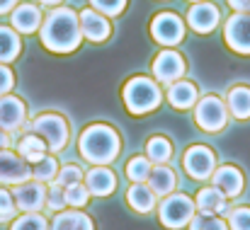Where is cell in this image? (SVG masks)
<instances>
[{
    "label": "cell",
    "mask_w": 250,
    "mask_h": 230,
    "mask_svg": "<svg viewBox=\"0 0 250 230\" xmlns=\"http://www.w3.org/2000/svg\"><path fill=\"white\" fill-rule=\"evenodd\" d=\"M126 201L139 213H151L156 209V194L151 192V187L146 182H134L126 192Z\"/></svg>",
    "instance_id": "cell-23"
},
{
    "label": "cell",
    "mask_w": 250,
    "mask_h": 230,
    "mask_svg": "<svg viewBox=\"0 0 250 230\" xmlns=\"http://www.w3.org/2000/svg\"><path fill=\"white\" fill-rule=\"evenodd\" d=\"M78 19H81V34H83L85 39H90V41H104V39L112 34L109 19H107L102 12L92 10V7L83 10V12L78 15Z\"/></svg>",
    "instance_id": "cell-16"
},
{
    "label": "cell",
    "mask_w": 250,
    "mask_h": 230,
    "mask_svg": "<svg viewBox=\"0 0 250 230\" xmlns=\"http://www.w3.org/2000/svg\"><path fill=\"white\" fill-rule=\"evenodd\" d=\"M22 41L10 27H0V63H10L20 56Z\"/></svg>",
    "instance_id": "cell-26"
},
{
    "label": "cell",
    "mask_w": 250,
    "mask_h": 230,
    "mask_svg": "<svg viewBox=\"0 0 250 230\" xmlns=\"http://www.w3.org/2000/svg\"><path fill=\"white\" fill-rule=\"evenodd\" d=\"M194 213H197L194 201L185 194H167L158 206L161 226L167 230H182L185 226H189Z\"/></svg>",
    "instance_id": "cell-5"
},
{
    "label": "cell",
    "mask_w": 250,
    "mask_h": 230,
    "mask_svg": "<svg viewBox=\"0 0 250 230\" xmlns=\"http://www.w3.org/2000/svg\"><path fill=\"white\" fill-rule=\"evenodd\" d=\"M146 157L156 165H166L167 160L172 157V143L167 141L166 136H153L146 143Z\"/></svg>",
    "instance_id": "cell-27"
},
{
    "label": "cell",
    "mask_w": 250,
    "mask_h": 230,
    "mask_svg": "<svg viewBox=\"0 0 250 230\" xmlns=\"http://www.w3.org/2000/svg\"><path fill=\"white\" fill-rule=\"evenodd\" d=\"M83 177H85V172L78 167V165H63L61 170H59V174H56V184L59 187H71V184H78V182H83Z\"/></svg>",
    "instance_id": "cell-33"
},
{
    "label": "cell",
    "mask_w": 250,
    "mask_h": 230,
    "mask_svg": "<svg viewBox=\"0 0 250 230\" xmlns=\"http://www.w3.org/2000/svg\"><path fill=\"white\" fill-rule=\"evenodd\" d=\"M229 112L236 119H250V87L236 85L229 92Z\"/></svg>",
    "instance_id": "cell-25"
},
{
    "label": "cell",
    "mask_w": 250,
    "mask_h": 230,
    "mask_svg": "<svg viewBox=\"0 0 250 230\" xmlns=\"http://www.w3.org/2000/svg\"><path fill=\"white\" fill-rule=\"evenodd\" d=\"M92 7L107 17H117L124 7H126V0H90Z\"/></svg>",
    "instance_id": "cell-36"
},
{
    "label": "cell",
    "mask_w": 250,
    "mask_h": 230,
    "mask_svg": "<svg viewBox=\"0 0 250 230\" xmlns=\"http://www.w3.org/2000/svg\"><path fill=\"white\" fill-rule=\"evenodd\" d=\"M194 121L207 134L224 131V126L229 124V107L224 104L221 97L207 95V97L197 99V104H194Z\"/></svg>",
    "instance_id": "cell-6"
},
{
    "label": "cell",
    "mask_w": 250,
    "mask_h": 230,
    "mask_svg": "<svg viewBox=\"0 0 250 230\" xmlns=\"http://www.w3.org/2000/svg\"><path fill=\"white\" fill-rule=\"evenodd\" d=\"M63 192H66V206H71V209H83L85 204H87V199H90V192L85 189L83 182L71 184Z\"/></svg>",
    "instance_id": "cell-32"
},
{
    "label": "cell",
    "mask_w": 250,
    "mask_h": 230,
    "mask_svg": "<svg viewBox=\"0 0 250 230\" xmlns=\"http://www.w3.org/2000/svg\"><path fill=\"white\" fill-rule=\"evenodd\" d=\"M153 76L163 85H170V82L180 80V77L185 76V61H182V56L175 54V51H170V49L161 51L156 56V61H153Z\"/></svg>",
    "instance_id": "cell-14"
},
{
    "label": "cell",
    "mask_w": 250,
    "mask_h": 230,
    "mask_svg": "<svg viewBox=\"0 0 250 230\" xmlns=\"http://www.w3.org/2000/svg\"><path fill=\"white\" fill-rule=\"evenodd\" d=\"M83 184L92 196H109L117 189V177H114V172L109 167L97 165L83 177Z\"/></svg>",
    "instance_id": "cell-17"
},
{
    "label": "cell",
    "mask_w": 250,
    "mask_h": 230,
    "mask_svg": "<svg viewBox=\"0 0 250 230\" xmlns=\"http://www.w3.org/2000/svg\"><path fill=\"white\" fill-rule=\"evenodd\" d=\"M224 39L236 54L250 56V12H236L226 19Z\"/></svg>",
    "instance_id": "cell-7"
},
{
    "label": "cell",
    "mask_w": 250,
    "mask_h": 230,
    "mask_svg": "<svg viewBox=\"0 0 250 230\" xmlns=\"http://www.w3.org/2000/svg\"><path fill=\"white\" fill-rule=\"evenodd\" d=\"M46 151H49L46 143H44L37 134H27V136H22V138L17 141V153L22 155L29 165L44 160V157H46Z\"/></svg>",
    "instance_id": "cell-24"
},
{
    "label": "cell",
    "mask_w": 250,
    "mask_h": 230,
    "mask_svg": "<svg viewBox=\"0 0 250 230\" xmlns=\"http://www.w3.org/2000/svg\"><path fill=\"white\" fill-rule=\"evenodd\" d=\"M12 85H15V76H12V71H10L7 66H2V63H0V97H2V95H7V92L12 90Z\"/></svg>",
    "instance_id": "cell-38"
},
{
    "label": "cell",
    "mask_w": 250,
    "mask_h": 230,
    "mask_svg": "<svg viewBox=\"0 0 250 230\" xmlns=\"http://www.w3.org/2000/svg\"><path fill=\"white\" fill-rule=\"evenodd\" d=\"M29 129H32V134H37L46 143V148L51 153H61L68 143V121L61 114H54V112L39 114L29 124Z\"/></svg>",
    "instance_id": "cell-4"
},
{
    "label": "cell",
    "mask_w": 250,
    "mask_h": 230,
    "mask_svg": "<svg viewBox=\"0 0 250 230\" xmlns=\"http://www.w3.org/2000/svg\"><path fill=\"white\" fill-rule=\"evenodd\" d=\"M199 99V92H197V85L189 82V80H175L167 85V102L175 107V109H189L194 107Z\"/></svg>",
    "instance_id": "cell-19"
},
{
    "label": "cell",
    "mask_w": 250,
    "mask_h": 230,
    "mask_svg": "<svg viewBox=\"0 0 250 230\" xmlns=\"http://www.w3.org/2000/svg\"><path fill=\"white\" fill-rule=\"evenodd\" d=\"M189 230H229V226L216 213H194L189 221Z\"/></svg>",
    "instance_id": "cell-30"
},
{
    "label": "cell",
    "mask_w": 250,
    "mask_h": 230,
    "mask_svg": "<svg viewBox=\"0 0 250 230\" xmlns=\"http://www.w3.org/2000/svg\"><path fill=\"white\" fill-rule=\"evenodd\" d=\"M229 5L236 12H250V0H229Z\"/></svg>",
    "instance_id": "cell-39"
},
{
    "label": "cell",
    "mask_w": 250,
    "mask_h": 230,
    "mask_svg": "<svg viewBox=\"0 0 250 230\" xmlns=\"http://www.w3.org/2000/svg\"><path fill=\"white\" fill-rule=\"evenodd\" d=\"M7 146H10V136H7V131H2V129H0V151H2V148H7Z\"/></svg>",
    "instance_id": "cell-41"
},
{
    "label": "cell",
    "mask_w": 250,
    "mask_h": 230,
    "mask_svg": "<svg viewBox=\"0 0 250 230\" xmlns=\"http://www.w3.org/2000/svg\"><path fill=\"white\" fill-rule=\"evenodd\" d=\"M151 34H153V39H156L158 44L175 46V44H180L182 37H185V24H182V19H180L175 12H161V15H156L153 22H151Z\"/></svg>",
    "instance_id": "cell-10"
},
{
    "label": "cell",
    "mask_w": 250,
    "mask_h": 230,
    "mask_svg": "<svg viewBox=\"0 0 250 230\" xmlns=\"http://www.w3.org/2000/svg\"><path fill=\"white\" fill-rule=\"evenodd\" d=\"M44 206L49 211H54V213L63 211L66 209V192H63V187H59L56 182H51V187L46 189V204Z\"/></svg>",
    "instance_id": "cell-34"
},
{
    "label": "cell",
    "mask_w": 250,
    "mask_h": 230,
    "mask_svg": "<svg viewBox=\"0 0 250 230\" xmlns=\"http://www.w3.org/2000/svg\"><path fill=\"white\" fill-rule=\"evenodd\" d=\"M194 209L199 213H216V216H226L229 213V199L216 189V187H204L197 194Z\"/></svg>",
    "instance_id": "cell-20"
},
{
    "label": "cell",
    "mask_w": 250,
    "mask_h": 230,
    "mask_svg": "<svg viewBox=\"0 0 250 230\" xmlns=\"http://www.w3.org/2000/svg\"><path fill=\"white\" fill-rule=\"evenodd\" d=\"M49 230H95V223L87 213L71 209V211H59Z\"/></svg>",
    "instance_id": "cell-21"
},
{
    "label": "cell",
    "mask_w": 250,
    "mask_h": 230,
    "mask_svg": "<svg viewBox=\"0 0 250 230\" xmlns=\"http://www.w3.org/2000/svg\"><path fill=\"white\" fill-rule=\"evenodd\" d=\"M78 151L90 165H107L117 160V155L122 151V138L112 126L92 124L81 134Z\"/></svg>",
    "instance_id": "cell-2"
},
{
    "label": "cell",
    "mask_w": 250,
    "mask_h": 230,
    "mask_svg": "<svg viewBox=\"0 0 250 230\" xmlns=\"http://www.w3.org/2000/svg\"><path fill=\"white\" fill-rule=\"evenodd\" d=\"M42 10L37 7V5H32V2H22V5H15V10H12V17H10V22H12V27L17 29V32H22V34H32V32H37L39 27H42Z\"/></svg>",
    "instance_id": "cell-18"
},
{
    "label": "cell",
    "mask_w": 250,
    "mask_h": 230,
    "mask_svg": "<svg viewBox=\"0 0 250 230\" xmlns=\"http://www.w3.org/2000/svg\"><path fill=\"white\" fill-rule=\"evenodd\" d=\"M27 179H32V167H29V162L20 153L15 155L12 151L2 148V151H0V184H12V187H17V184H22V182H27Z\"/></svg>",
    "instance_id": "cell-11"
},
{
    "label": "cell",
    "mask_w": 250,
    "mask_h": 230,
    "mask_svg": "<svg viewBox=\"0 0 250 230\" xmlns=\"http://www.w3.org/2000/svg\"><path fill=\"white\" fill-rule=\"evenodd\" d=\"M39 37H42V44L54 51V54H71L81 46V19L78 15L71 10V7H56L51 10L44 19H42V27H39Z\"/></svg>",
    "instance_id": "cell-1"
},
{
    "label": "cell",
    "mask_w": 250,
    "mask_h": 230,
    "mask_svg": "<svg viewBox=\"0 0 250 230\" xmlns=\"http://www.w3.org/2000/svg\"><path fill=\"white\" fill-rule=\"evenodd\" d=\"M10 230H49V221L42 213H24V216L15 218Z\"/></svg>",
    "instance_id": "cell-31"
},
{
    "label": "cell",
    "mask_w": 250,
    "mask_h": 230,
    "mask_svg": "<svg viewBox=\"0 0 250 230\" xmlns=\"http://www.w3.org/2000/svg\"><path fill=\"white\" fill-rule=\"evenodd\" d=\"M219 19H221L219 7H216L214 2H207V0L194 2V5L189 7V12H187V22H189V27H192L194 32H199V34H209V32H214V29L219 27Z\"/></svg>",
    "instance_id": "cell-12"
},
{
    "label": "cell",
    "mask_w": 250,
    "mask_h": 230,
    "mask_svg": "<svg viewBox=\"0 0 250 230\" xmlns=\"http://www.w3.org/2000/svg\"><path fill=\"white\" fill-rule=\"evenodd\" d=\"M243 172L233 165H221L211 172V187H216L226 199H236L241 192H243Z\"/></svg>",
    "instance_id": "cell-13"
},
{
    "label": "cell",
    "mask_w": 250,
    "mask_h": 230,
    "mask_svg": "<svg viewBox=\"0 0 250 230\" xmlns=\"http://www.w3.org/2000/svg\"><path fill=\"white\" fill-rule=\"evenodd\" d=\"M192 2H202V0H192Z\"/></svg>",
    "instance_id": "cell-43"
},
{
    "label": "cell",
    "mask_w": 250,
    "mask_h": 230,
    "mask_svg": "<svg viewBox=\"0 0 250 230\" xmlns=\"http://www.w3.org/2000/svg\"><path fill=\"white\" fill-rule=\"evenodd\" d=\"M15 5H17V0H0V15H5V12L15 10Z\"/></svg>",
    "instance_id": "cell-40"
},
{
    "label": "cell",
    "mask_w": 250,
    "mask_h": 230,
    "mask_svg": "<svg viewBox=\"0 0 250 230\" xmlns=\"http://www.w3.org/2000/svg\"><path fill=\"white\" fill-rule=\"evenodd\" d=\"M151 160L146 155H139V157H131L126 162V177L129 182H146L148 174H151Z\"/></svg>",
    "instance_id": "cell-29"
},
{
    "label": "cell",
    "mask_w": 250,
    "mask_h": 230,
    "mask_svg": "<svg viewBox=\"0 0 250 230\" xmlns=\"http://www.w3.org/2000/svg\"><path fill=\"white\" fill-rule=\"evenodd\" d=\"M39 2H42V5H51V7H54V5H59L61 0H39Z\"/></svg>",
    "instance_id": "cell-42"
},
{
    "label": "cell",
    "mask_w": 250,
    "mask_h": 230,
    "mask_svg": "<svg viewBox=\"0 0 250 230\" xmlns=\"http://www.w3.org/2000/svg\"><path fill=\"white\" fill-rule=\"evenodd\" d=\"M24 119H27V107L20 97H12V95H2L0 97V129L2 131H17L24 126Z\"/></svg>",
    "instance_id": "cell-15"
},
{
    "label": "cell",
    "mask_w": 250,
    "mask_h": 230,
    "mask_svg": "<svg viewBox=\"0 0 250 230\" xmlns=\"http://www.w3.org/2000/svg\"><path fill=\"white\" fill-rule=\"evenodd\" d=\"M231 230H250V206H238L226 213Z\"/></svg>",
    "instance_id": "cell-35"
},
{
    "label": "cell",
    "mask_w": 250,
    "mask_h": 230,
    "mask_svg": "<svg viewBox=\"0 0 250 230\" xmlns=\"http://www.w3.org/2000/svg\"><path fill=\"white\" fill-rule=\"evenodd\" d=\"M182 167L192 179H209L211 172L216 170V155L207 146H192L185 151Z\"/></svg>",
    "instance_id": "cell-8"
},
{
    "label": "cell",
    "mask_w": 250,
    "mask_h": 230,
    "mask_svg": "<svg viewBox=\"0 0 250 230\" xmlns=\"http://www.w3.org/2000/svg\"><path fill=\"white\" fill-rule=\"evenodd\" d=\"M124 104L131 114L141 116V114H148L153 112L158 104H161V87L151 80V77L136 76L131 77L126 85H124Z\"/></svg>",
    "instance_id": "cell-3"
},
{
    "label": "cell",
    "mask_w": 250,
    "mask_h": 230,
    "mask_svg": "<svg viewBox=\"0 0 250 230\" xmlns=\"http://www.w3.org/2000/svg\"><path fill=\"white\" fill-rule=\"evenodd\" d=\"M56 174H59V162H56V157L54 155H46L44 160H39V162H34V167H32V179H37V182H54L56 179Z\"/></svg>",
    "instance_id": "cell-28"
},
{
    "label": "cell",
    "mask_w": 250,
    "mask_h": 230,
    "mask_svg": "<svg viewBox=\"0 0 250 230\" xmlns=\"http://www.w3.org/2000/svg\"><path fill=\"white\" fill-rule=\"evenodd\" d=\"M15 211H17V206H15L12 192L0 189V223H5V221L15 218Z\"/></svg>",
    "instance_id": "cell-37"
},
{
    "label": "cell",
    "mask_w": 250,
    "mask_h": 230,
    "mask_svg": "<svg viewBox=\"0 0 250 230\" xmlns=\"http://www.w3.org/2000/svg\"><path fill=\"white\" fill-rule=\"evenodd\" d=\"M12 199H15V206L24 213H39L46 204V187L44 182H37V179H27L22 184L15 187L12 192Z\"/></svg>",
    "instance_id": "cell-9"
},
{
    "label": "cell",
    "mask_w": 250,
    "mask_h": 230,
    "mask_svg": "<svg viewBox=\"0 0 250 230\" xmlns=\"http://www.w3.org/2000/svg\"><path fill=\"white\" fill-rule=\"evenodd\" d=\"M146 182H148V187H151V192L156 196H167L177 187V177H175L172 167H167V165H156Z\"/></svg>",
    "instance_id": "cell-22"
}]
</instances>
